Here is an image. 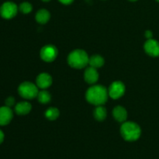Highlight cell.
<instances>
[{"instance_id": "obj_1", "label": "cell", "mask_w": 159, "mask_h": 159, "mask_svg": "<svg viewBox=\"0 0 159 159\" xmlns=\"http://www.w3.org/2000/svg\"><path fill=\"white\" fill-rule=\"evenodd\" d=\"M108 96V91L105 87L101 85H96L87 90L85 98L89 103L95 106H102L106 103Z\"/></svg>"}, {"instance_id": "obj_2", "label": "cell", "mask_w": 159, "mask_h": 159, "mask_svg": "<svg viewBox=\"0 0 159 159\" xmlns=\"http://www.w3.org/2000/svg\"><path fill=\"white\" fill-rule=\"evenodd\" d=\"M89 57L85 51L81 49L71 51L68 57V63L71 68L75 69H82L89 65Z\"/></svg>"}, {"instance_id": "obj_3", "label": "cell", "mask_w": 159, "mask_h": 159, "mask_svg": "<svg viewBox=\"0 0 159 159\" xmlns=\"http://www.w3.org/2000/svg\"><path fill=\"white\" fill-rule=\"evenodd\" d=\"M120 134L123 138L127 141H135L141 137V127L136 123L127 121L124 122L120 127Z\"/></svg>"}, {"instance_id": "obj_4", "label": "cell", "mask_w": 159, "mask_h": 159, "mask_svg": "<svg viewBox=\"0 0 159 159\" xmlns=\"http://www.w3.org/2000/svg\"><path fill=\"white\" fill-rule=\"evenodd\" d=\"M38 87L30 82H24L18 87V93L21 97L26 99H33L38 94Z\"/></svg>"}, {"instance_id": "obj_5", "label": "cell", "mask_w": 159, "mask_h": 159, "mask_svg": "<svg viewBox=\"0 0 159 159\" xmlns=\"http://www.w3.org/2000/svg\"><path fill=\"white\" fill-rule=\"evenodd\" d=\"M19 7L15 2L11 1L5 2L0 6V16L5 20H11L16 16Z\"/></svg>"}, {"instance_id": "obj_6", "label": "cell", "mask_w": 159, "mask_h": 159, "mask_svg": "<svg viewBox=\"0 0 159 159\" xmlns=\"http://www.w3.org/2000/svg\"><path fill=\"white\" fill-rule=\"evenodd\" d=\"M57 49L54 45H46L40 50V55L42 60L45 62H52L57 56Z\"/></svg>"}, {"instance_id": "obj_7", "label": "cell", "mask_w": 159, "mask_h": 159, "mask_svg": "<svg viewBox=\"0 0 159 159\" xmlns=\"http://www.w3.org/2000/svg\"><path fill=\"white\" fill-rule=\"evenodd\" d=\"M125 93V85L122 82L116 81L110 85L109 88V96L113 99H117L122 97Z\"/></svg>"}, {"instance_id": "obj_8", "label": "cell", "mask_w": 159, "mask_h": 159, "mask_svg": "<svg viewBox=\"0 0 159 159\" xmlns=\"http://www.w3.org/2000/svg\"><path fill=\"white\" fill-rule=\"evenodd\" d=\"M146 54L153 57H159V42L154 39H149L144 45Z\"/></svg>"}, {"instance_id": "obj_9", "label": "cell", "mask_w": 159, "mask_h": 159, "mask_svg": "<svg viewBox=\"0 0 159 159\" xmlns=\"http://www.w3.org/2000/svg\"><path fill=\"white\" fill-rule=\"evenodd\" d=\"M13 118V112L11 107L4 106L0 107V126H6Z\"/></svg>"}, {"instance_id": "obj_10", "label": "cell", "mask_w": 159, "mask_h": 159, "mask_svg": "<svg viewBox=\"0 0 159 159\" xmlns=\"http://www.w3.org/2000/svg\"><path fill=\"white\" fill-rule=\"evenodd\" d=\"M37 85L38 88L41 89H45L49 88L52 84V78L48 73H40L36 79Z\"/></svg>"}, {"instance_id": "obj_11", "label": "cell", "mask_w": 159, "mask_h": 159, "mask_svg": "<svg viewBox=\"0 0 159 159\" xmlns=\"http://www.w3.org/2000/svg\"><path fill=\"white\" fill-rule=\"evenodd\" d=\"M84 79L85 82L89 84L96 83L99 79V73H98L97 69L91 66L88 67L84 73Z\"/></svg>"}, {"instance_id": "obj_12", "label": "cell", "mask_w": 159, "mask_h": 159, "mask_svg": "<svg viewBox=\"0 0 159 159\" xmlns=\"http://www.w3.org/2000/svg\"><path fill=\"white\" fill-rule=\"evenodd\" d=\"M32 110V106L30 102L23 101V102H20L15 106V112L16 114L23 116L26 115L30 113Z\"/></svg>"}, {"instance_id": "obj_13", "label": "cell", "mask_w": 159, "mask_h": 159, "mask_svg": "<svg viewBox=\"0 0 159 159\" xmlns=\"http://www.w3.org/2000/svg\"><path fill=\"white\" fill-rule=\"evenodd\" d=\"M113 117L118 122L124 123L125 122L127 118V112L124 107L118 106L116 107L113 110Z\"/></svg>"}, {"instance_id": "obj_14", "label": "cell", "mask_w": 159, "mask_h": 159, "mask_svg": "<svg viewBox=\"0 0 159 159\" xmlns=\"http://www.w3.org/2000/svg\"><path fill=\"white\" fill-rule=\"evenodd\" d=\"M50 18H51V13L49 12V11L45 9H40L36 13V20H37V23H40V24L47 23L49 21Z\"/></svg>"}, {"instance_id": "obj_15", "label": "cell", "mask_w": 159, "mask_h": 159, "mask_svg": "<svg viewBox=\"0 0 159 159\" xmlns=\"http://www.w3.org/2000/svg\"><path fill=\"white\" fill-rule=\"evenodd\" d=\"M104 62H105V61L102 56L99 55V54H95V55L89 57V65L97 69V68H101L104 65Z\"/></svg>"}, {"instance_id": "obj_16", "label": "cell", "mask_w": 159, "mask_h": 159, "mask_svg": "<svg viewBox=\"0 0 159 159\" xmlns=\"http://www.w3.org/2000/svg\"><path fill=\"white\" fill-rule=\"evenodd\" d=\"M93 116L95 119L98 121H102L106 119L107 116V109L103 106H96V108L93 112Z\"/></svg>"}, {"instance_id": "obj_17", "label": "cell", "mask_w": 159, "mask_h": 159, "mask_svg": "<svg viewBox=\"0 0 159 159\" xmlns=\"http://www.w3.org/2000/svg\"><path fill=\"white\" fill-rule=\"evenodd\" d=\"M37 98L39 102L42 104H47L51 102V96L50 93L44 89L39 91Z\"/></svg>"}, {"instance_id": "obj_18", "label": "cell", "mask_w": 159, "mask_h": 159, "mask_svg": "<svg viewBox=\"0 0 159 159\" xmlns=\"http://www.w3.org/2000/svg\"><path fill=\"white\" fill-rule=\"evenodd\" d=\"M59 115H60V112L58 109L55 107H50L45 112V116L49 120H55L58 118Z\"/></svg>"}, {"instance_id": "obj_19", "label": "cell", "mask_w": 159, "mask_h": 159, "mask_svg": "<svg viewBox=\"0 0 159 159\" xmlns=\"http://www.w3.org/2000/svg\"><path fill=\"white\" fill-rule=\"evenodd\" d=\"M19 10L23 14H28L33 10V6L28 2H23L19 6Z\"/></svg>"}, {"instance_id": "obj_20", "label": "cell", "mask_w": 159, "mask_h": 159, "mask_svg": "<svg viewBox=\"0 0 159 159\" xmlns=\"http://www.w3.org/2000/svg\"><path fill=\"white\" fill-rule=\"evenodd\" d=\"M15 98L12 97V96H9V97L6 98V99L5 100V104H6V106H7V107H12V106L15 105Z\"/></svg>"}, {"instance_id": "obj_21", "label": "cell", "mask_w": 159, "mask_h": 159, "mask_svg": "<svg viewBox=\"0 0 159 159\" xmlns=\"http://www.w3.org/2000/svg\"><path fill=\"white\" fill-rule=\"evenodd\" d=\"M144 36H145V37L148 39V40H149V39H152V37H153V33L148 30L145 31V33H144Z\"/></svg>"}, {"instance_id": "obj_22", "label": "cell", "mask_w": 159, "mask_h": 159, "mask_svg": "<svg viewBox=\"0 0 159 159\" xmlns=\"http://www.w3.org/2000/svg\"><path fill=\"white\" fill-rule=\"evenodd\" d=\"M58 1L64 5H69L72 3L74 0H58Z\"/></svg>"}, {"instance_id": "obj_23", "label": "cell", "mask_w": 159, "mask_h": 159, "mask_svg": "<svg viewBox=\"0 0 159 159\" xmlns=\"http://www.w3.org/2000/svg\"><path fill=\"white\" fill-rule=\"evenodd\" d=\"M4 138H5L4 133H3L2 130H0V144H1L3 142V141H4Z\"/></svg>"}, {"instance_id": "obj_24", "label": "cell", "mask_w": 159, "mask_h": 159, "mask_svg": "<svg viewBox=\"0 0 159 159\" xmlns=\"http://www.w3.org/2000/svg\"><path fill=\"white\" fill-rule=\"evenodd\" d=\"M41 1L45 2H50V1H51V0H41Z\"/></svg>"}, {"instance_id": "obj_25", "label": "cell", "mask_w": 159, "mask_h": 159, "mask_svg": "<svg viewBox=\"0 0 159 159\" xmlns=\"http://www.w3.org/2000/svg\"><path fill=\"white\" fill-rule=\"evenodd\" d=\"M128 1H130V2H137L138 0H128Z\"/></svg>"}, {"instance_id": "obj_26", "label": "cell", "mask_w": 159, "mask_h": 159, "mask_svg": "<svg viewBox=\"0 0 159 159\" xmlns=\"http://www.w3.org/2000/svg\"><path fill=\"white\" fill-rule=\"evenodd\" d=\"M156 1H158V2H159V0H156Z\"/></svg>"}]
</instances>
